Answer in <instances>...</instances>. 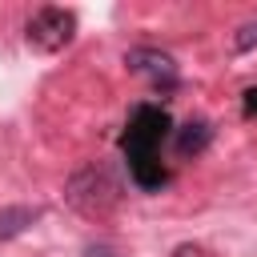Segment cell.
<instances>
[{
    "instance_id": "obj_1",
    "label": "cell",
    "mask_w": 257,
    "mask_h": 257,
    "mask_svg": "<svg viewBox=\"0 0 257 257\" xmlns=\"http://www.w3.org/2000/svg\"><path fill=\"white\" fill-rule=\"evenodd\" d=\"M64 197L76 213L84 217H108L120 205V181L104 161H88L84 169H76L64 185Z\"/></svg>"
},
{
    "instance_id": "obj_2",
    "label": "cell",
    "mask_w": 257,
    "mask_h": 257,
    "mask_svg": "<svg viewBox=\"0 0 257 257\" xmlns=\"http://www.w3.org/2000/svg\"><path fill=\"white\" fill-rule=\"evenodd\" d=\"M169 128H173V120H169L165 108H157V104H137L133 116H128L124 141H120V145H124V157H128V161L157 157V149H161V141L169 137Z\"/></svg>"
},
{
    "instance_id": "obj_3",
    "label": "cell",
    "mask_w": 257,
    "mask_h": 257,
    "mask_svg": "<svg viewBox=\"0 0 257 257\" xmlns=\"http://www.w3.org/2000/svg\"><path fill=\"white\" fill-rule=\"evenodd\" d=\"M72 36H76V16L68 8H52L48 4L28 20V44L40 48V52H60Z\"/></svg>"
},
{
    "instance_id": "obj_4",
    "label": "cell",
    "mask_w": 257,
    "mask_h": 257,
    "mask_svg": "<svg viewBox=\"0 0 257 257\" xmlns=\"http://www.w3.org/2000/svg\"><path fill=\"white\" fill-rule=\"evenodd\" d=\"M124 64H128L133 72L149 76V80L161 84V88H173V84H177V60H173L169 52H161V48H133V52L124 56Z\"/></svg>"
},
{
    "instance_id": "obj_5",
    "label": "cell",
    "mask_w": 257,
    "mask_h": 257,
    "mask_svg": "<svg viewBox=\"0 0 257 257\" xmlns=\"http://www.w3.org/2000/svg\"><path fill=\"white\" fill-rule=\"evenodd\" d=\"M36 221H40V209H36V205H4V209H0V245L24 237Z\"/></svg>"
},
{
    "instance_id": "obj_6",
    "label": "cell",
    "mask_w": 257,
    "mask_h": 257,
    "mask_svg": "<svg viewBox=\"0 0 257 257\" xmlns=\"http://www.w3.org/2000/svg\"><path fill=\"white\" fill-rule=\"evenodd\" d=\"M209 141H213V124L209 120H185L181 128H177V157H201L205 149H209Z\"/></svg>"
},
{
    "instance_id": "obj_7",
    "label": "cell",
    "mask_w": 257,
    "mask_h": 257,
    "mask_svg": "<svg viewBox=\"0 0 257 257\" xmlns=\"http://www.w3.org/2000/svg\"><path fill=\"white\" fill-rule=\"evenodd\" d=\"M233 48H237V52H249V48H257V20H245V24L233 32Z\"/></svg>"
},
{
    "instance_id": "obj_8",
    "label": "cell",
    "mask_w": 257,
    "mask_h": 257,
    "mask_svg": "<svg viewBox=\"0 0 257 257\" xmlns=\"http://www.w3.org/2000/svg\"><path fill=\"white\" fill-rule=\"evenodd\" d=\"M84 257H124V253H120L112 241H88V245H84Z\"/></svg>"
}]
</instances>
